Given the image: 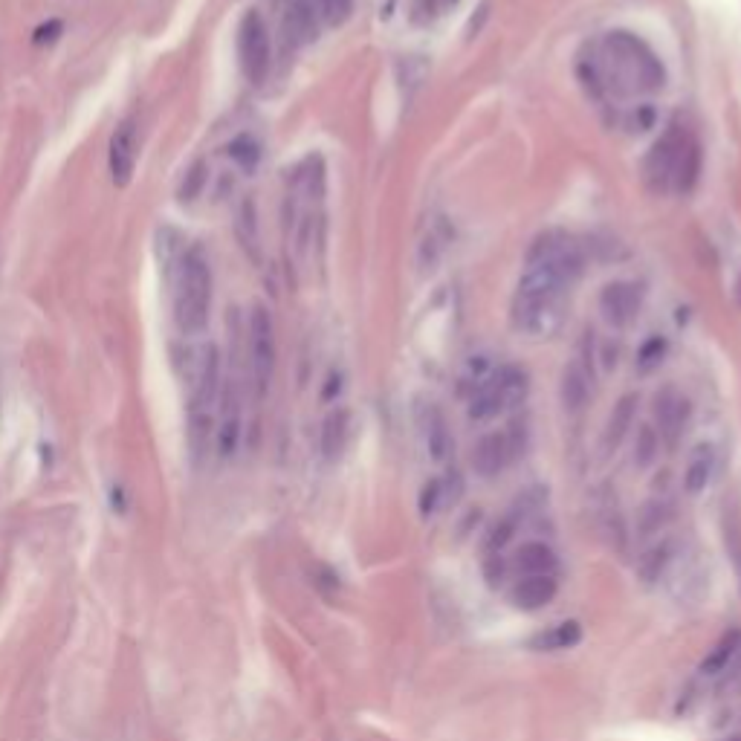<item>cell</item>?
Segmentation results:
<instances>
[{
    "label": "cell",
    "instance_id": "6da1fadb",
    "mask_svg": "<svg viewBox=\"0 0 741 741\" xmlns=\"http://www.w3.org/2000/svg\"><path fill=\"white\" fill-rule=\"evenodd\" d=\"M220 385H223L220 351L212 342L200 345L192 354V365H189V440H192L197 458H206L212 452Z\"/></svg>",
    "mask_w": 741,
    "mask_h": 741
},
{
    "label": "cell",
    "instance_id": "7a4b0ae2",
    "mask_svg": "<svg viewBox=\"0 0 741 741\" xmlns=\"http://www.w3.org/2000/svg\"><path fill=\"white\" fill-rule=\"evenodd\" d=\"M174 322L186 336H194L209 325L215 278L209 255L200 244H192L177 255V275H174Z\"/></svg>",
    "mask_w": 741,
    "mask_h": 741
},
{
    "label": "cell",
    "instance_id": "3957f363",
    "mask_svg": "<svg viewBox=\"0 0 741 741\" xmlns=\"http://www.w3.org/2000/svg\"><path fill=\"white\" fill-rule=\"evenodd\" d=\"M603 50L608 61L632 82L634 90L655 93L666 84V67L658 53L629 29H611L603 38Z\"/></svg>",
    "mask_w": 741,
    "mask_h": 741
},
{
    "label": "cell",
    "instance_id": "277c9868",
    "mask_svg": "<svg viewBox=\"0 0 741 741\" xmlns=\"http://www.w3.org/2000/svg\"><path fill=\"white\" fill-rule=\"evenodd\" d=\"M247 362V385L255 400H264L275 371V328L273 316L264 304H255L247 319V348L241 351Z\"/></svg>",
    "mask_w": 741,
    "mask_h": 741
},
{
    "label": "cell",
    "instance_id": "5b68a950",
    "mask_svg": "<svg viewBox=\"0 0 741 741\" xmlns=\"http://www.w3.org/2000/svg\"><path fill=\"white\" fill-rule=\"evenodd\" d=\"M527 264L530 267H545L550 273H556L568 287L577 281L582 270H585V255L579 244L562 229H548L542 232L530 249H527Z\"/></svg>",
    "mask_w": 741,
    "mask_h": 741
},
{
    "label": "cell",
    "instance_id": "8992f818",
    "mask_svg": "<svg viewBox=\"0 0 741 741\" xmlns=\"http://www.w3.org/2000/svg\"><path fill=\"white\" fill-rule=\"evenodd\" d=\"M510 322L530 339H548L565 322V296L516 293L510 307Z\"/></svg>",
    "mask_w": 741,
    "mask_h": 741
},
{
    "label": "cell",
    "instance_id": "52a82bcc",
    "mask_svg": "<svg viewBox=\"0 0 741 741\" xmlns=\"http://www.w3.org/2000/svg\"><path fill=\"white\" fill-rule=\"evenodd\" d=\"M238 58L249 84H264L273 67V41L270 29L258 12H247L238 27Z\"/></svg>",
    "mask_w": 741,
    "mask_h": 741
},
{
    "label": "cell",
    "instance_id": "ba28073f",
    "mask_svg": "<svg viewBox=\"0 0 741 741\" xmlns=\"http://www.w3.org/2000/svg\"><path fill=\"white\" fill-rule=\"evenodd\" d=\"M139 160V128L137 119H122L113 131L108 145V171L113 186L125 189L131 180H134V171H137Z\"/></svg>",
    "mask_w": 741,
    "mask_h": 741
},
{
    "label": "cell",
    "instance_id": "9c48e42d",
    "mask_svg": "<svg viewBox=\"0 0 741 741\" xmlns=\"http://www.w3.org/2000/svg\"><path fill=\"white\" fill-rule=\"evenodd\" d=\"M687 131L672 122L666 128V134L652 145L649 157H646V180L655 186V189H669L672 186V174H675V165H678V157L684 151V142H687Z\"/></svg>",
    "mask_w": 741,
    "mask_h": 741
},
{
    "label": "cell",
    "instance_id": "30bf717a",
    "mask_svg": "<svg viewBox=\"0 0 741 741\" xmlns=\"http://www.w3.org/2000/svg\"><path fill=\"white\" fill-rule=\"evenodd\" d=\"M689 417H692V406L689 400L675 391V388H663L655 397V420H658L660 440H666L669 446H675L681 435L687 432Z\"/></svg>",
    "mask_w": 741,
    "mask_h": 741
},
{
    "label": "cell",
    "instance_id": "8fae6325",
    "mask_svg": "<svg viewBox=\"0 0 741 741\" xmlns=\"http://www.w3.org/2000/svg\"><path fill=\"white\" fill-rule=\"evenodd\" d=\"M600 310L614 328H629L640 313V287L632 281H611L600 293Z\"/></svg>",
    "mask_w": 741,
    "mask_h": 741
},
{
    "label": "cell",
    "instance_id": "7c38bea8",
    "mask_svg": "<svg viewBox=\"0 0 741 741\" xmlns=\"http://www.w3.org/2000/svg\"><path fill=\"white\" fill-rule=\"evenodd\" d=\"M591 394H594V374L585 359L574 357L562 368V380H559L562 409L568 414H579L588 406Z\"/></svg>",
    "mask_w": 741,
    "mask_h": 741
},
{
    "label": "cell",
    "instance_id": "4fadbf2b",
    "mask_svg": "<svg viewBox=\"0 0 741 741\" xmlns=\"http://www.w3.org/2000/svg\"><path fill=\"white\" fill-rule=\"evenodd\" d=\"M510 461H513V455H510V443H507L504 432H487V435H481V438L475 440V446H472V469L484 481L498 478Z\"/></svg>",
    "mask_w": 741,
    "mask_h": 741
},
{
    "label": "cell",
    "instance_id": "5bb4252c",
    "mask_svg": "<svg viewBox=\"0 0 741 741\" xmlns=\"http://www.w3.org/2000/svg\"><path fill=\"white\" fill-rule=\"evenodd\" d=\"M559 594V579L553 574H533L522 577L510 588V603L519 611H542Z\"/></svg>",
    "mask_w": 741,
    "mask_h": 741
},
{
    "label": "cell",
    "instance_id": "9a60e30c",
    "mask_svg": "<svg viewBox=\"0 0 741 741\" xmlns=\"http://www.w3.org/2000/svg\"><path fill=\"white\" fill-rule=\"evenodd\" d=\"M675 553H678V542H675L672 536H663L660 542L649 545V548L637 556L634 574H637V579H640L643 585H658L660 579L666 577L669 565L675 562Z\"/></svg>",
    "mask_w": 741,
    "mask_h": 741
},
{
    "label": "cell",
    "instance_id": "2e32d148",
    "mask_svg": "<svg viewBox=\"0 0 741 741\" xmlns=\"http://www.w3.org/2000/svg\"><path fill=\"white\" fill-rule=\"evenodd\" d=\"M420 432H423V443H426V452L432 461L443 464L449 455H452V432H449V423L435 403H429L423 414H420Z\"/></svg>",
    "mask_w": 741,
    "mask_h": 741
},
{
    "label": "cell",
    "instance_id": "e0dca14e",
    "mask_svg": "<svg viewBox=\"0 0 741 741\" xmlns=\"http://www.w3.org/2000/svg\"><path fill=\"white\" fill-rule=\"evenodd\" d=\"M319 21L310 9V0H293L284 12V35L293 47H307L319 38Z\"/></svg>",
    "mask_w": 741,
    "mask_h": 741
},
{
    "label": "cell",
    "instance_id": "ac0fdd59",
    "mask_svg": "<svg viewBox=\"0 0 741 741\" xmlns=\"http://www.w3.org/2000/svg\"><path fill=\"white\" fill-rule=\"evenodd\" d=\"M513 568L522 574V577H533V574H556L559 568V556L556 550L550 548L548 542H524L519 550L513 553Z\"/></svg>",
    "mask_w": 741,
    "mask_h": 741
},
{
    "label": "cell",
    "instance_id": "d6986e66",
    "mask_svg": "<svg viewBox=\"0 0 741 741\" xmlns=\"http://www.w3.org/2000/svg\"><path fill=\"white\" fill-rule=\"evenodd\" d=\"M741 658V629H730L724 632L713 643V649L707 652V658L701 660L698 672L704 678H718V675H727V669Z\"/></svg>",
    "mask_w": 741,
    "mask_h": 741
},
{
    "label": "cell",
    "instance_id": "ffe728a7",
    "mask_svg": "<svg viewBox=\"0 0 741 741\" xmlns=\"http://www.w3.org/2000/svg\"><path fill=\"white\" fill-rule=\"evenodd\" d=\"M348 435H351V412L348 409H333L328 417L322 420V432H319V449L325 461H339V455L348 446Z\"/></svg>",
    "mask_w": 741,
    "mask_h": 741
},
{
    "label": "cell",
    "instance_id": "44dd1931",
    "mask_svg": "<svg viewBox=\"0 0 741 741\" xmlns=\"http://www.w3.org/2000/svg\"><path fill=\"white\" fill-rule=\"evenodd\" d=\"M715 472V446L713 443H698L687 458V467H684V490L687 495H701L710 481H713Z\"/></svg>",
    "mask_w": 741,
    "mask_h": 741
},
{
    "label": "cell",
    "instance_id": "7402d4cb",
    "mask_svg": "<svg viewBox=\"0 0 741 741\" xmlns=\"http://www.w3.org/2000/svg\"><path fill=\"white\" fill-rule=\"evenodd\" d=\"M675 522V504L669 498H649L637 507V539H652L660 536L669 524Z\"/></svg>",
    "mask_w": 741,
    "mask_h": 741
},
{
    "label": "cell",
    "instance_id": "603a6c76",
    "mask_svg": "<svg viewBox=\"0 0 741 741\" xmlns=\"http://www.w3.org/2000/svg\"><path fill=\"white\" fill-rule=\"evenodd\" d=\"M582 643V626L577 620H562V623H553L545 632L533 634L530 637V649L533 652H568Z\"/></svg>",
    "mask_w": 741,
    "mask_h": 741
},
{
    "label": "cell",
    "instance_id": "cb8c5ba5",
    "mask_svg": "<svg viewBox=\"0 0 741 741\" xmlns=\"http://www.w3.org/2000/svg\"><path fill=\"white\" fill-rule=\"evenodd\" d=\"M634 414H637V397L634 394H626L617 400L614 412L608 414V423L603 429V449L611 455L614 449H620V443L626 440V435L632 432L634 426Z\"/></svg>",
    "mask_w": 741,
    "mask_h": 741
},
{
    "label": "cell",
    "instance_id": "d4e9b609",
    "mask_svg": "<svg viewBox=\"0 0 741 741\" xmlns=\"http://www.w3.org/2000/svg\"><path fill=\"white\" fill-rule=\"evenodd\" d=\"M504 409H510V406H507L501 388L495 385L493 371H490V377L475 385V391H472V397H469V417L478 420V423H484V420L498 417Z\"/></svg>",
    "mask_w": 741,
    "mask_h": 741
},
{
    "label": "cell",
    "instance_id": "484cf974",
    "mask_svg": "<svg viewBox=\"0 0 741 741\" xmlns=\"http://www.w3.org/2000/svg\"><path fill=\"white\" fill-rule=\"evenodd\" d=\"M701 145L698 139L689 134L687 142H684V151L678 157V165H675V174H672V189L681 194H689L695 186H698V177H701Z\"/></svg>",
    "mask_w": 741,
    "mask_h": 741
},
{
    "label": "cell",
    "instance_id": "4316f807",
    "mask_svg": "<svg viewBox=\"0 0 741 741\" xmlns=\"http://www.w3.org/2000/svg\"><path fill=\"white\" fill-rule=\"evenodd\" d=\"M310 9H313L319 27L336 29L351 21V15H354V0H310Z\"/></svg>",
    "mask_w": 741,
    "mask_h": 741
},
{
    "label": "cell",
    "instance_id": "83f0119b",
    "mask_svg": "<svg viewBox=\"0 0 741 741\" xmlns=\"http://www.w3.org/2000/svg\"><path fill=\"white\" fill-rule=\"evenodd\" d=\"M493 380L501 388L507 406H516L519 400H524V394H527V374H524L519 365H501V368H495Z\"/></svg>",
    "mask_w": 741,
    "mask_h": 741
},
{
    "label": "cell",
    "instance_id": "f1b7e54d",
    "mask_svg": "<svg viewBox=\"0 0 741 741\" xmlns=\"http://www.w3.org/2000/svg\"><path fill=\"white\" fill-rule=\"evenodd\" d=\"M226 157L235 165H241L244 171H252L258 165V160H261V145H258L255 137L241 134V137H235L226 145Z\"/></svg>",
    "mask_w": 741,
    "mask_h": 741
},
{
    "label": "cell",
    "instance_id": "f546056e",
    "mask_svg": "<svg viewBox=\"0 0 741 741\" xmlns=\"http://www.w3.org/2000/svg\"><path fill=\"white\" fill-rule=\"evenodd\" d=\"M660 452V435L655 426H640L634 438V464L640 469L652 467Z\"/></svg>",
    "mask_w": 741,
    "mask_h": 741
},
{
    "label": "cell",
    "instance_id": "4dcf8cb0",
    "mask_svg": "<svg viewBox=\"0 0 741 741\" xmlns=\"http://www.w3.org/2000/svg\"><path fill=\"white\" fill-rule=\"evenodd\" d=\"M446 507V487H443V478H429L423 484V490L417 495V510L423 519H432L438 510Z\"/></svg>",
    "mask_w": 741,
    "mask_h": 741
},
{
    "label": "cell",
    "instance_id": "1f68e13d",
    "mask_svg": "<svg viewBox=\"0 0 741 741\" xmlns=\"http://www.w3.org/2000/svg\"><path fill=\"white\" fill-rule=\"evenodd\" d=\"M666 357V339L663 336H652L640 345L637 351V371L640 374H652L655 368H660V362Z\"/></svg>",
    "mask_w": 741,
    "mask_h": 741
},
{
    "label": "cell",
    "instance_id": "d6a6232c",
    "mask_svg": "<svg viewBox=\"0 0 741 741\" xmlns=\"http://www.w3.org/2000/svg\"><path fill=\"white\" fill-rule=\"evenodd\" d=\"M238 235H241V241H244V247L252 249L258 247V223H255V206H252V200H244V206H241V215H238Z\"/></svg>",
    "mask_w": 741,
    "mask_h": 741
},
{
    "label": "cell",
    "instance_id": "836d02e7",
    "mask_svg": "<svg viewBox=\"0 0 741 741\" xmlns=\"http://www.w3.org/2000/svg\"><path fill=\"white\" fill-rule=\"evenodd\" d=\"M507 577V562H504V556L501 553H487V559H484V579H487V585L490 588H498L501 582Z\"/></svg>",
    "mask_w": 741,
    "mask_h": 741
},
{
    "label": "cell",
    "instance_id": "e575fe53",
    "mask_svg": "<svg viewBox=\"0 0 741 741\" xmlns=\"http://www.w3.org/2000/svg\"><path fill=\"white\" fill-rule=\"evenodd\" d=\"M414 12H423L426 18H432L438 12V0H417L414 3Z\"/></svg>",
    "mask_w": 741,
    "mask_h": 741
},
{
    "label": "cell",
    "instance_id": "d590c367",
    "mask_svg": "<svg viewBox=\"0 0 741 741\" xmlns=\"http://www.w3.org/2000/svg\"><path fill=\"white\" fill-rule=\"evenodd\" d=\"M733 296H736V302H739V307H741V273H739V278H736V287H733Z\"/></svg>",
    "mask_w": 741,
    "mask_h": 741
}]
</instances>
